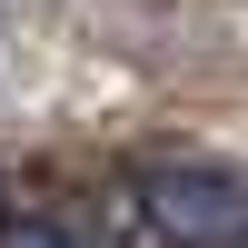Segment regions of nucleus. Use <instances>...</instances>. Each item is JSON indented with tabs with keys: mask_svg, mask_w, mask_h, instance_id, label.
<instances>
[{
	"mask_svg": "<svg viewBox=\"0 0 248 248\" xmlns=\"http://www.w3.org/2000/svg\"><path fill=\"white\" fill-rule=\"evenodd\" d=\"M139 209H149V229L179 238V248H238L248 238V179L238 169H189V159H169V169L139 179Z\"/></svg>",
	"mask_w": 248,
	"mask_h": 248,
	"instance_id": "1",
	"label": "nucleus"
},
{
	"mask_svg": "<svg viewBox=\"0 0 248 248\" xmlns=\"http://www.w3.org/2000/svg\"><path fill=\"white\" fill-rule=\"evenodd\" d=\"M0 248H99V238L50 218V209H0Z\"/></svg>",
	"mask_w": 248,
	"mask_h": 248,
	"instance_id": "2",
	"label": "nucleus"
}]
</instances>
